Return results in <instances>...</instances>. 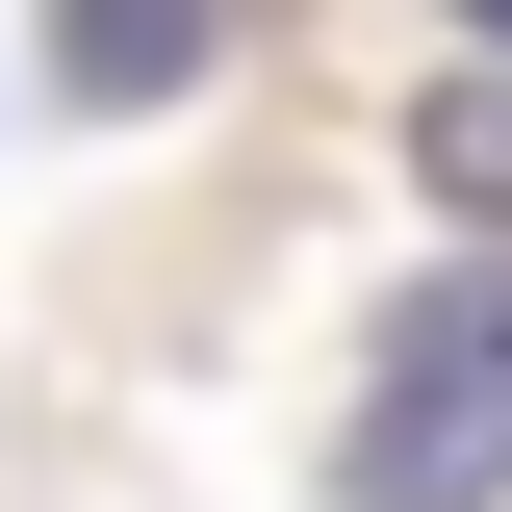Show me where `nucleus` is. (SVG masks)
<instances>
[{"instance_id":"4","label":"nucleus","mask_w":512,"mask_h":512,"mask_svg":"<svg viewBox=\"0 0 512 512\" xmlns=\"http://www.w3.org/2000/svg\"><path fill=\"white\" fill-rule=\"evenodd\" d=\"M461 26H487V52H512V0H461Z\"/></svg>"},{"instance_id":"2","label":"nucleus","mask_w":512,"mask_h":512,"mask_svg":"<svg viewBox=\"0 0 512 512\" xmlns=\"http://www.w3.org/2000/svg\"><path fill=\"white\" fill-rule=\"evenodd\" d=\"M231 26H256V0H52V77H77V103H180Z\"/></svg>"},{"instance_id":"3","label":"nucleus","mask_w":512,"mask_h":512,"mask_svg":"<svg viewBox=\"0 0 512 512\" xmlns=\"http://www.w3.org/2000/svg\"><path fill=\"white\" fill-rule=\"evenodd\" d=\"M436 180H461V205H512V103H436Z\"/></svg>"},{"instance_id":"1","label":"nucleus","mask_w":512,"mask_h":512,"mask_svg":"<svg viewBox=\"0 0 512 512\" xmlns=\"http://www.w3.org/2000/svg\"><path fill=\"white\" fill-rule=\"evenodd\" d=\"M359 512H512V256H436L359 359V436H333Z\"/></svg>"}]
</instances>
